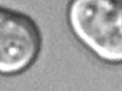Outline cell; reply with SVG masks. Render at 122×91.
I'll list each match as a JSON object with an SVG mask.
<instances>
[{
  "instance_id": "obj_1",
  "label": "cell",
  "mask_w": 122,
  "mask_h": 91,
  "mask_svg": "<svg viewBox=\"0 0 122 91\" xmlns=\"http://www.w3.org/2000/svg\"><path fill=\"white\" fill-rule=\"evenodd\" d=\"M67 19L75 37L93 55L122 63V0H70Z\"/></svg>"
},
{
  "instance_id": "obj_2",
  "label": "cell",
  "mask_w": 122,
  "mask_h": 91,
  "mask_svg": "<svg viewBox=\"0 0 122 91\" xmlns=\"http://www.w3.org/2000/svg\"><path fill=\"white\" fill-rule=\"evenodd\" d=\"M40 28L30 17L1 8L0 12V72L18 75L33 64L41 50Z\"/></svg>"
}]
</instances>
